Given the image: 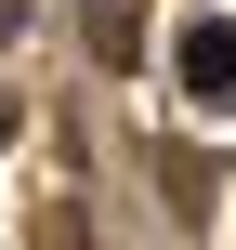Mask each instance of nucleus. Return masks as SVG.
I'll return each instance as SVG.
<instances>
[{"label": "nucleus", "mask_w": 236, "mask_h": 250, "mask_svg": "<svg viewBox=\"0 0 236 250\" xmlns=\"http://www.w3.org/2000/svg\"><path fill=\"white\" fill-rule=\"evenodd\" d=\"M184 105L197 119H236V13H184Z\"/></svg>", "instance_id": "f257e3e1"}, {"label": "nucleus", "mask_w": 236, "mask_h": 250, "mask_svg": "<svg viewBox=\"0 0 236 250\" xmlns=\"http://www.w3.org/2000/svg\"><path fill=\"white\" fill-rule=\"evenodd\" d=\"M92 53H105V66H145V13H131V0H92Z\"/></svg>", "instance_id": "f03ea898"}]
</instances>
